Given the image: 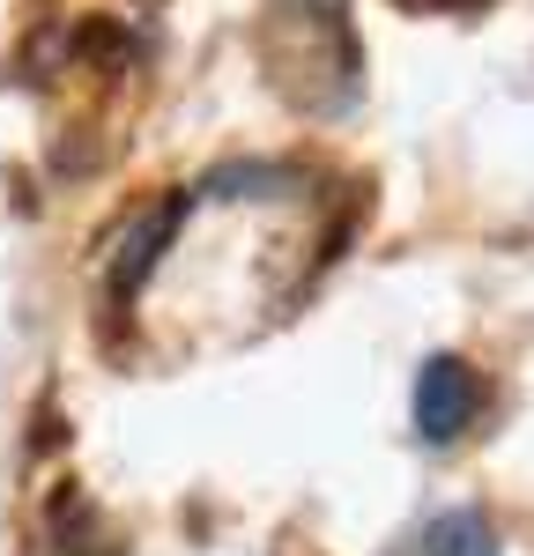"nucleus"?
<instances>
[{
    "label": "nucleus",
    "instance_id": "1",
    "mask_svg": "<svg viewBox=\"0 0 534 556\" xmlns=\"http://www.w3.org/2000/svg\"><path fill=\"white\" fill-rule=\"evenodd\" d=\"M475 416V379H468V364L460 356H431L423 371H416V430L445 445V438H460V424Z\"/></svg>",
    "mask_w": 534,
    "mask_h": 556
},
{
    "label": "nucleus",
    "instance_id": "2",
    "mask_svg": "<svg viewBox=\"0 0 534 556\" xmlns=\"http://www.w3.org/2000/svg\"><path fill=\"white\" fill-rule=\"evenodd\" d=\"M423 556H497V534H490L483 513H453V519H438V527H431Z\"/></svg>",
    "mask_w": 534,
    "mask_h": 556
}]
</instances>
